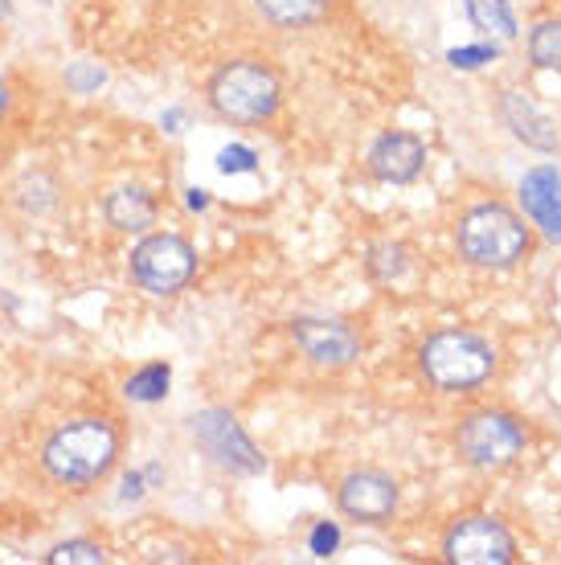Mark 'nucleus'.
<instances>
[{"mask_svg":"<svg viewBox=\"0 0 561 565\" xmlns=\"http://www.w3.org/2000/svg\"><path fill=\"white\" fill-rule=\"evenodd\" d=\"M525 443H529V430L508 411H472L455 426V451L467 467H479V471H500L517 463Z\"/></svg>","mask_w":561,"mask_h":565,"instance_id":"nucleus-5","label":"nucleus"},{"mask_svg":"<svg viewBox=\"0 0 561 565\" xmlns=\"http://www.w3.org/2000/svg\"><path fill=\"white\" fill-rule=\"evenodd\" d=\"M488 57H496V45H479V50H451V66H464V71H476Z\"/></svg>","mask_w":561,"mask_h":565,"instance_id":"nucleus-22","label":"nucleus"},{"mask_svg":"<svg viewBox=\"0 0 561 565\" xmlns=\"http://www.w3.org/2000/svg\"><path fill=\"white\" fill-rule=\"evenodd\" d=\"M295 349L320 369H345L361 356V337L340 320H320V316H299L292 324Z\"/></svg>","mask_w":561,"mask_h":565,"instance_id":"nucleus-10","label":"nucleus"},{"mask_svg":"<svg viewBox=\"0 0 561 565\" xmlns=\"http://www.w3.org/2000/svg\"><path fill=\"white\" fill-rule=\"evenodd\" d=\"M193 438L213 455V463H222L234 476H258L263 471V455L254 447L239 418L230 411H205L193 418Z\"/></svg>","mask_w":561,"mask_h":565,"instance_id":"nucleus-9","label":"nucleus"},{"mask_svg":"<svg viewBox=\"0 0 561 565\" xmlns=\"http://www.w3.org/2000/svg\"><path fill=\"white\" fill-rule=\"evenodd\" d=\"M45 562L50 565H74V562L98 565V562H107V553H103V545H95V541H62V545H54V553H50Z\"/></svg>","mask_w":561,"mask_h":565,"instance_id":"nucleus-20","label":"nucleus"},{"mask_svg":"<svg viewBox=\"0 0 561 565\" xmlns=\"http://www.w3.org/2000/svg\"><path fill=\"white\" fill-rule=\"evenodd\" d=\"M254 9L279 29H311L332 13V0H254Z\"/></svg>","mask_w":561,"mask_h":565,"instance_id":"nucleus-15","label":"nucleus"},{"mask_svg":"<svg viewBox=\"0 0 561 565\" xmlns=\"http://www.w3.org/2000/svg\"><path fill=\"white\" fill-rule=\"evenodd\" d=\"M520 210L541 230V238L561 246V177L558 169H529L520 177Z\"/></svg>","mask_w":561,"mask_h":565,"instance_id":"nucleus-12","label":"nucleus"},{"mask_svg":"<svg viewBox=\"0 0 561 565\" xmlns=\"http://www.w3.org/2000/svg\"><path fill=\"white\" fill-rule=\"evenodd\" d=\"M9 107H13V90H9V83L0 78V119L9 115Z\"/></svg>","mask_w":561,"mask_h":565,"instance_id":"nucleus-24","label":"nucleus"},{"mask_svg":"<svg viewBox=\"0 0 561 565\" xmlns=\"http://www.w3.org/2000/svg\"><path fill=\"white\" fill-rule=\"evenodd\" d=\"M169 385H172V369L165 361H152V365H144L140 373L127 377V397H136V402H165Z\"/></svg>","mask_w":561,"mask_h":565,"instance_id":"nucleus-18","label":"nucleus"},{"mask_svg":"<svg viewBox=\"0 0 561 565\" xmlns=\"http://www.w3.org/2000/svg\"><path fill=\"white\" fill-rule=\"evenodd\" d=\"M4 17H9V0H0V21H4Z\"/></svg>","mask_w":561,"mask_h":565,"instance_id":"nucleus-25","label":"nucleus"},{"mask_svg":"<svg viewBox=\"0 0 561 565\" xmlns=\"http://www.w3.org/2000/svg\"><path fill=\"white\" fill-rule=\"evenodd\" d=\"M459 258L476 270H512L533 255V226L505 201H479L455 226Z\"/></svg>","mask_w":561,"mask_h":565,"instance_id":"nucleus-3","label":"nucleus"},{"mask_svg":"<svg viewBox=\"0 0 561 565\" xmlns=\"http://www.w3.org/2000/svg\"><path fill=\"white\" fill-rule=\"evenodd\" d=\"M366 169L381 184L419 181L422 169H426V143L419 136H410V131H385V136L369 143Z\"/></svg>","mask_w":561,"mask_h":565,"instance_id":"nucleus-11","label":"nucleus"},{"mask_svg":"<svg viewBox=\"0 0 561 565\" xmlns=\"http://www.w3.org/2000/svg\"><path fill=\"white\" fill-rule=\"evenodd\" d=\"M419 373L438 394H472L496 373V349L472 328H443L419 344Z\"/></svg>","mask_w":561,"mask_h":565,"instance_id":"nucleus-4","label":"nucleus"},{"mask_svg":"<svg viewBox=\"0 0 561 565\" xmlns=\"http://www.w3.org/2000/svg\"><path fill=\"white\" fill-rule=\"evenodd\" d=\"M230 169H254L251 152H246V148H225V152H222V172H230Z\"/></svg>","mask_w":561,"mask_h":565,"instance_id":"nucleus-23","label":"nucleus"},{"mask_svg":"<svg viewBox=\"0 0 561 565\" xmlns=\"http://www.w3.org/2000/svg\"><path fill=\"white\" fill-rule=\"evenodd\" d=\"M103 210H107V222H112L115 230H124V234H144V230L156 222V201L144 193L140 184L115 189Z\"/></svg>","mask_w":561,"mask_h":565,"instance_id":"nucleus-14","label":"nucleus"},{"mask_svg":"<svg viewBox=\"0 0 561 565\" xmlns=\"http://www.w3.org/2000/svg\"><path fill=\"white\" fill-rule=\"evenodd\" d=\"M205 103L234 128H263L283 107V78L263 57H230L210 74Z\"/></svg>","mask_w":561,"mask_h":565,"instance_id":"nucleus-2","label":"nucleus"},{"mask_svg":"<svg viewBox=\"0 0 561 565\" xmlns=\"http://www.w3.org/2000/svg\"><path fill=\"white\" fill-rule=\"evenodd\" d=\"M529 62L537 71L561 74V17H546L529 29Z\"/></svg>","mask_w":561,"mask_h":565,"instance_id":"nucleus-17","label":"nucleus"},{"mask_svg":"<svg viewBox=\"0 0 561 565\" xmlns=\"http://www.w3.org/2000/svg\"><path fill=\"white\" fill-rule=\"evenodd\" d=\"M197 275V250L181 234H148L131 250V279L148 296H177Z\"/></svg>","mask_w":561,"mask_h":565,"instance_id":"nucleus-6","label":"nucleus"},{"mask_svg":"<svg viewBox=\"0 0 561 565\" xmlns=\"http://www.w3.org/2000/svg\"><path fill=\"white\" fill-rule=\"evenodd\" d=\"M308 545H311V553H316V557H332V553H337V545H340V529H337V524L320 521L316 529H311Z\"/></svg>","mask_w":561,"mask_h":565,"instance_id":"nucleus-21","label":"nucleus"},{"mask_svg":"<svg viewBox=\"0 0 561 565\" xmlns=\"http://www.w3.org/2000/svg\"><path fill=\"white\" fill-rule=\"evenodd\" d=\"M124 455V426L112 414H83L62 423L45 438L42 467L54 483L66 488H91L115 471Z\"/></svg>","mask_w":561,"mask_h":565,"instance_id":"nucleus-1","label":"nucleus"},{"mask_svg":"<svg viewBox=\"0 0 561 565\" xmlns=\"http://www.w3.org/2000/svg\"><path fill=\"white\" fill-rule=\"evenodd\" d=\"M398 480L381 467H352L349 476L337 483V509L357 524H385L398 512Z\"/></svg>","mask_w":561,"mask_h":565,"instance_id":"nucleus-8","label":"nucleus"},{"mask_svg":"<svg viewBox=\"0 0 561 565\" xmlns=\"http://www.w3.org/2000/svg\"><path fill=\"white\" fill-rule=\"evenodd\" d=\"M402 270H406V250H402V246H393V242L373 246V255H369V275H373V279L393 282Z\"/></svg>","mask_w":561,"mask_h":565,"instance_id":"nucleus-19","label":"nucleus"},{"mask_svg":"<svg viewBox=\"0 0 561 565\" xmlns=\"http://www.w3.org/2000/svg\"><path fill=\"white\" fill-rule=\"evenodd\" d=\"M500 115H505V124L512 128V136H517L520 143H529L537 152H558V143H561L558 124H553L533 99H525L520 90H505V95H500Z\"/></svg>","mask_w":561,"mask_h":565,"instance_id":"nucleus-13","label":"nucleus"},{"mask_svg":"<svg viewBox=\"0 0 561 565\" xmlns=\"http://www.w3.org/2000/svg\"><path fill=\"white\" fill-rule=\"evenodd\" d=\"M443 562L447 565H512L517 562V537L505 529L500 516L467 512L443 533Z\"/></svg>","mask_w":561,"mask_h":565,"instance_id":"nucleus-7","label":"nucleus"},{"mask_svg":"<svg viewBox=\"0 0 561 565\" xmlns=\"http://www.w3.org/2000/svg\"><path fill=\"white\" fill-rule=\"evenodd\" d=\"M464 9L479 33L500 38V42H512V38H517V17L508 9V0H464Z\"/></svg>","mask_w":561,"mask_h":565,"instance_id":"nucleus-16","label":"nucleus"}]
</instances>
